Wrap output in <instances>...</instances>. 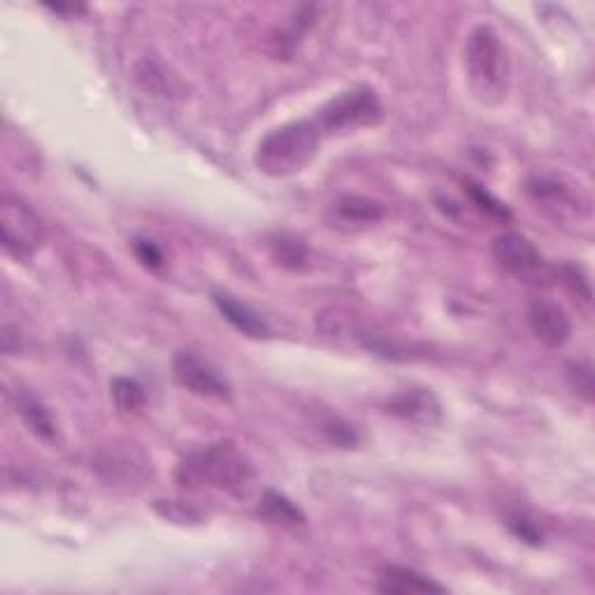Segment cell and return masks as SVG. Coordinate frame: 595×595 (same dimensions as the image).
<instances>
[{"instance_id":"15","label":"cell","mask_w":595,"mask_h":595,"mask_svg":"<svg viewBox=\"0 0 595 595\" xmlns=\"http://www.w3.org/2000/svg\"><path fill=\"white\" fill-rule=\"evenodd\" d=\"M258 514L272 523H279V526H305L307 521V516L293 500L272 489L263 493L261 505H258Z\"/></svg>"},{"instance_id":"20","label":"cell","mask_w":595,"mask_h":595,"mask_svg":"<svg viewBox=\"0 0 595 595\" xmlns=\"http://www.w3.org/2000/svg\"><path fill=\"white\" fill-rule=\"evenodd\" d=\"M568 377H570V384L572 389H575L577 396H582L584 400H593V368L589 361H579V363H572L568 368Z\"/></svg>"},{"instance_id":"4","label":"cell","mask_w":595,"mask_h":595,"mask_svg":"<svg viewBox=\"0 0 595 595\" xmlns=\"http://www.w3.org/2000/svg\"><path fill=\"white\" fill-rule=\"evenodd\" d=\"M382 117L384 107L375 89L358 84L333 96L326 105H321L319 112L314 114V121L319 124L321 133L333 135L344 131H358V128L365 126H377Z\"/></svg>"},{"instance_id":"14","label":"cell","mask_w":595,"mask_h":595,"mask_svg":"<svg viewBox=\"0 0 595 595\" xmlns=\"http://www.w3.org/2000/svg\"><path fill=\"white\" fill-rule=\"evenodd\" d=\"M526 191L535 203L556 207V210L558 207H563V210H579V205H582L579 203V196L575 198V193L554 177H528Z\"/></svg>"},{"instance_id":"22","label":"cell","mask_w":595,"mask_h":595,"mask_svg":"<svg viewBox=\"0 0 595 595\" xmlns=\"http://www.w3.org/2000/svg\"><path fill=\"white\" fill-rule=\"evenodd\" d=\"M133 252L138 256V261L145 265L149 270H159L163 268V252L159 249V245L147 238H138L133 242Z\"/></svg>"},{"instance_id":"6","label":"cell","mask_w":595,"mask_h":595,"mask_svg":"<svg viewBox=\"0 0 595 595\" xmlns=\"http://www.w3.org/2000/svg\"><path fill=\"white\" fill-rule=\"evenodd\" d=\"M0 231L5 252L17 261H28L45 240V228L33 207L10 193L0 198Z\"/></svg>"},{"instance_id":"23","label":"cell","mask_w":595,"mask_h":595,"mask_svg":"<svg viewBox=\"0 0 595 595\" xmlns=\"http://www.w3.org/2000/svg\"><path fill=\"white\" fill-rule=\"evenodd\" d=\"M324 433L328 437V442L338 444V447H344V449H351V447H356V444H358L356 428L344 424V421H331V424H326Z\"/></svg>"},{"instance_id":"12","label":"cell","mask_w":595,"mask_h":595,"mask_svg":"<svg viewBox=\"0 0 595 595\" xmlns=\"http://www.w3.org/2000/svg\"><path fill=\"white\" fill-rule=\"evenodd\" d=\"M14 403H17V414L24 419V424L31 428L33 435H38L40 440L52 442L56 437V424L49 414L47 405L42 403L38 396H33L31 391H17L14 396Z\"/></svg>"},{"instance_id":"17","label":"cell","mask_w":595,"mask_h":595,"mask_svg":"<svg viewBox=\"0 0 595 595\" xmlns=\"http://www.w3.org/2000/svg\"><path fill=\"white\" fill-rule=\"evenodd\" d=\"M463 189L468 193L470 203L477 207L479 212L486 214V217L493 219V221H500V224H507V221L512 219V212L510 207H507L503 200H498L493 193L482 186L475 179H463Z\"/></svg>"},{"instance_id":"8","label":"cell","mask_w":595,"mask_h":595,"mask_svg":"<svg viewBox=\"0 0 595 595\" xmlns=\"http://www.w3.org/2000/svg\"><path fill=\"white\" fill-rule=\"evenodd\" d=\"M528 324L530 331L542 344H547L551 349L563 347L570 340L572 324L568 312L554 300L537 298L528 307Z\"/></svg>"},{"instance_id":"1","label":"cell","mask_w":595,"mask_h":595,"mask_svg":"<svg viewBox=\"0 0 595 595\" xmlns=\"http://www.w3.org/2000/svg\"><path fill=\"white\" fill-rule=\"evenodd\" d=\"M252 463L233 444L217 442L186 454L175 479L182 489H219L240 493L252 482Z\"/></svg>"},{"instance_id":"9","label":"cell","mask_w":595,"mask_h":595,"mask_svg":"<svg viewBox=\"0 0 595 595\" xmlns=\"http://www.w3.org/2000/svg\"><path fill=\"white\" fill-rule=\"evenodd\" d=\"M386 412L412 424H435L440 419V400L428 389H407L386 403Z\"/></svg>"},{"instance_id":"21","label":"cell","mask_w":595,"mask_h":595,"mask_svg":"<svg viewBox=\"0 0 595 595\" xmlns=\"http://www.w3.org/2000/svg\"><path fill=\"white\" fill-rule=\"evenodd\" d=\"M135 75H138L140 84L145 86L147 91H154V93H166V75L161 73L159 68H156V63L152 61H142L138 63V70H135Z\"/></svg>"},{"instance_id":"3","label":"cell","mask_w":595,"mask_h":595,"mask_svg":"<svg viewBox=\"0 0 595 595\" xmlns=\"http://www.w3.org/2000/svg\"><path fill=\"white\" fill-rule=\"evenodd\" d=\"M465 68L472 91L484 103H498L505 98L507 80H510V66L507 54L496 28L479 24L472 28L465 42Z\"/></svg>"},{"instance_id":"2","label":"cell","mask_w":595,"mask_h":595,"mask_svg":"<svg viewBox=\"0 0 595 595\" xmlns=\"http://www.w3.org/2000/svg\"><path fill=\"white\" fill-rule=\"evenodd\" d=\"M326 135L314 117L291 121L265 135L258 142L254 161L256 168L270 177H289L310 166V161L319 154L321 140Z\"/></svg>"},{"instance_id":"10","label":"cell","mask_w":595,"mask_h":595,"mask_svg":"<svg viewBox=\"0 0 595 595\" xmlns=\"http://www.w3.org/2000/svg\"><path fill=\"white\" fill-rule=\"evenodd\" d=\"M212 300L214 305H217L221 317H224L235 331H240L252 340H268L272 335L270 326L265 324L261 314L252 310L247 303H242V300L228 296V293H214Z\"/></svg>"},{"instance_id":"7","label":"cell","mask_w":595,"mask_h":595,"mask_svg":"<svg viewBox=\"0 0 595 595\" xmlns=\"http://www.w3.org/2000/svg\"><path fill=\"white\" fill-rule=\"evenodd\" d=\"M172 372H175L179 386H184L186 391L196 393L200 398L231 400V384L226 382V377L219 375L214 365L193 354V351H177L172 358Z\"/></svg>"},{"instance_id":"13","label":"cell","mask_w":595,"mask_h":595,"mask_svg":"<svg viewBox=\"0 0 595 595\" xmlns=\"http://www.w3.org/2000/svg\"><path fill=\"white\" fill-rule=\"evenodd\" d=\"M333 212L335 217L344 224L351 226H370L377 224L379 219L386 214V207L379 203V200L365 198V196H342L333 203Z\"/></svg>"},{"instance_id":"11","label":"cell","mask_w":595,"mask_h":595,"mask_svg":"<svg viewBox=\"0 0 595 595\" xmlns=\"http://www.w3.org/2000/svg\"><path fill=\"white\" fill-rule=\"evenodd\" d=\"M377 591L386 595H421V593H444V586L435 584L433 579H428L417 570L391 565V568H384L379 572Z\"/></svg>"},{"instance_id":"5","label":"cell","mask_w":595,"mask_h":595,"mask_svg":"<svg viewBox=\"0 0 595 595\" xmlns=\"http://www.w3.org/2000/svg\"><path fill=\"white\" fill-rule=\"evenodd\" d=\"M491 252L500 268L523 284L535 286V289H547L556 284V268H551L547 258L526 235L512 231L500 233L493 238Z\"/></svg>"},{"instance_id":"16","label":"cell","mask_w":595,"mask_h":595,"mask_svg":"<svg viewBox=\"0 0 595 595\" xmlns=\"http://www.w3.org/2000/svg\"><path fill=\"white\" fill-rule=\"evenodd\" d=\"M270 254L286 270H303L307 265V245L291 233H275L270 238Z\"/></svg>"},{"instance_id":"26","label":"cell","mask_w":595,"mask_h":595,"mask_svg":"<svg viewBox=\"0 0 595 595\" xmlns=\"http://www.w3.org/2000/svg\"><path fill=\"white\" fill-rule=\"evenodd\" d=\"M45 7L49 12L54 14H61V17H77V14H84L89 7L86 5H80V3H45Z\"/></svg>"},{"instance_id":"18","label":"cell","mask_w":595,"mask_h":595,"mask_svg":"<svg viewBox=\"0 0 595 595\" xmlns=\"http://www.w3.org/2000/svg\"><path fill=\"white\" fill-rule=\"evenodd\" d=\"M112 398L114 405L121 414H140L147 405V393L140 382L131 377H114L112 384Z\"/></svg>"},{"instance_id":"25","label":"cell","mask_w":595,"mask_h":595,"mask_svg":"<svg viewBox=\"0 0 595 595\" xmlns=\"http://www.w3.org/2000/svg\"><path fill=\"white\" fill-rule=\"evenodd\" d=\"M156 512L161 516H166L170 521H179V523H189V521H198L200 514L196 510H191V507H186L182 503H175V500H159V505H156Z\"/></svg>"},{"instance_id":"19","label":"cell","mask_w":595,"mask_h":595,"mask_svg":"<svg viewBox=\"0 0 595 595\" xmlns=\"http://www.w3.org/2000/svg\"><path fill=\"white\" fill-rule=\"evenodd\" d=\"M556 279H561V282L568 286V289L575 293L577 298H582V300H586V303H591V298H593L591 279L586 277V272L579 268V265H575V263L558 265Z\"/></svg>"},{"instance_id":"24","label":"cell","mask_w":595,"mask_h":595,"mask_svg":"<svg viewBox=\"0 0 595 595\" xmlns=\"http://www.w3.org/2000/svg\"><path fill=\"white\" fill-rule=\"evenodd\" d=\"M507 526H510V530L519 540L533 544V547H540L542 544V530L537 528L533 521H528L526 516H512V519L507 521Z\"/></svg>"}]
</instances>
